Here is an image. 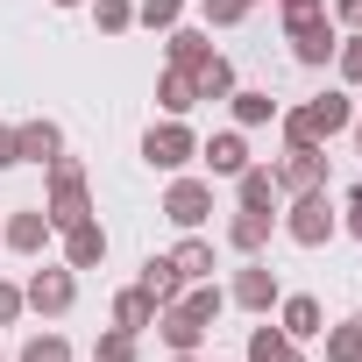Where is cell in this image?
Returning a JSON list of instances; mask_svg holds the SVG:
<instances>
[{
	"label": "cell",
	"mask_w": 362,
	"mask_h": 362,
	"mask_svg": "<svg viewBox=\"0 0 362 362\" xmlns=\"http://www.w3.org/2000/svg\"><path fill=\"white\" fill-rule=\"evenodd\" d=\"M214 320H221V291H214V284H192V291H177V298L156 313V334L170 341V355H192Z\"/></svg>",
	"instance_id": "obj_1"
},
{
	"label": "cell",
	"mask_w": 362,
	"mask_h": 362,
	"mask_svg": "<svg viewBox=\"0 0 362 362\" xmlns=\"http://www.w3.org/2000/svg\"><path fill=\"white\" fill-rule=\"evenodd\" d=\"M277 121H284V142H291V149H320L327 135H341V128L355 121V107H348V93H320V100H305V107H284Z\"/></svg>",
	"instance_id": "obj_2"
},
{
	"label": "cell",
	"mask_w": 362,
	"mask_h": 362,
	"mask_svg": "<svg viewBox=\"0 0 362 362\" xmlns=\"http://www.w3.org/2000/svg\"><path fill=\"white\" fill-rule=\"evenodd\" d=\"M43 221L64 235V228H78V221H93V192H86V170L57 149L50 156V199H43Z\"/></svg>",
	"instance_id": "obj_3"
},
{
	"label": "cell",
	"mask_w": 362,
	"mask_h": 362,
	"mask_svg": "<svg viewBox=\"0 0 362 362\" xmlns=\"http://www.w3.org/2000/svg\"><path fill=\"white\" fill-rule=\"evenodd\" d=\"M341 221H334V206H327V185L320 192H291V214H284V235L298 242V249H320L327 235H334Z\"/></svg>",
	"instance_id": "obj_4"
},
{
	"label": "cell",
	"mask_w": 362,
	"mask_h": 362,
	"mask_svg": "<svg viewBox=\"0 0 362 362\" xmlns=\"http://www.w3.org/2000/svg\"><path fill=\"white\" fill-rule=\"evenodd\" d=\"M142 156H149L156 170H177V163H192V156H199V135H192L185 121H156V128L142 135Z\"/></svg>",
	"instance_id": "obj_5"
},
{
	"label": "cell",
	"mask_w": 362,
	"mask_h": 362,
	"mask_svg": "<svg viewBox=\"0 0 362 362\" xmlns=\"http://www.w3.org/2000/svg\"><path fill=\"white\" fill-rule=\"evenodd\" d=\"M270 177H277V192H320L327 185V149H284V163Z\"/></svg>",
	"instance_id": "obj_6"
},
{
	"label": "cell",
	"mask_w": 362,
	"mask_h": 362,
	"mask_svg": "<svg viewBox=\"0 0 362 362\" xmlns=\"http://www.w3.org/2000/svg\"><path fill=\"white\" fill-rule=\"evenodd\" d=\"M163 214H170L177 228H199V221L214 214V185H206V177H177V185L163 192Z\"/></svg>",
	"instance_id": "obj_7"
},
{
	"label": "cell",
	"mask_w": 362,
	"mask_h": 362,
	"mask_svg": "<svg viewBox=\"0 0 362 362\" xmlns=\"http://www.w3.org/2000/svg\"><path fill=\"white\" fill-rule=\"evenodd\" d=\"M71 298H78V277L71 270H36L29 277V291H22V305H36V313H71Z\"/></svg>",
	"instance_id": "obj_8"
},
{
	"label": "cell",
	"mask_w": 362,
	"mask_h": 362,
	"mask_svg": "<svg viewBox=\"0 0 362 362\" xmlns=\"http://www.w3.org/2000/svg\"><path fill=\"white\" fill-rule=\"evenodd\" d=\"M284 36H291V57H298V64H327V57L341 50L327 15H313V22H298V29H284Z\"/></svg>",
	"instance_id": "obj_9"
},
{
	"label": "cell",
	"mask_w": 362,
	"mask_h": 362,
	"mask_svg": "<svg viewBox=\"0 0 362 362\" xmlns=\"http://www.w3.org/2000/svg\"><path fill=\"white\" fill-rule=\"evenodd\" d=\"M235 305H242V313H270V305H277V270H270V263L235 270Z\"/></svg>",
	"instance_id": "obj_10"
},
{
	"label": "cell",
	"mask_w": 362,
	"mask_h": 362,
	"mask_svg": "<svg viewBox=\"0 0 362 362\" xmlns=\"http://www.w3.org/2000/svg\"><path fill=\"white\" fill-rule=\"evenodd\" d=\"M64 263H71V270H93V263H107V228H100V221H78V228H64Z\"/></svg>",
	"instance_id": "obj_11"
},
{
	"label": "cell",
	"mask_w": 362,
	"mask_h": 362,
	"mask_svg": "<svg viewBox=\"0 0 362 362\" xmlns=\"http://www.w3.org/2000/svg\"><path fill=\"white\" fill-rule=\"evenodd\" d=\"M57 149H64L57 121H22V128H15V156H22V163H50Z\"/></svg>",
	"instance_id": "obj_12"
},
{
	"label": "cell",
	"mask_w": 362,
	"mask_h": 362,
	"mask_svg": "<svg viewBox=\"0 0 362 362\" xmlns=\"http://www.w3.org/2000/svg\"><path fill=\"white\" fill-rule=\"evenodd\" d=\"M270 228H277V214H270V206H242V214L228 221V242H235L242 256H256V249L270 242Z\"/></svg>",
	"instance_id": "obj_13"
},
{
	"label": "cell",
	"mask_w": 362,
	"mask_h": 362,
	"mask_svg": "<svg viewBox=\"0 0 362 362\" xmlns=\"http://www.w3.org/2000/svg\"><path fill=\"white\" fill-rule=\"evenodd\" d=\"M156 313H163V305H156V298H149L142 284H128V291L114 298V327H128V334H142V327H156Z\"/></svg>",
	"instance_id": "obj_14"
},
{
	"label": "cell",
	"mask_w": 362,
	"mask_h": 362,
	"mask_svg": "<svg viewBox=\"0 0 362 362\" xmlns=\"http://www.w3.org/2000/svg\"><path fill=\"white\" fill-rule=\"evenodd\" d=\"M199 156L214 163V177H242V170H249V142H242V135H214Z\"/></svg>",
	"instance_id": "obj_15"
},
{
	"label": "cell",
	"mask_w": 362,
	"mask_h": 362,
	"mask_svg": "<svg viewBox=\"0 0 362 362\" xmlns=\"http://www.w3.org/2000/svg\"><path fill=\"white\" fill-rule=\"evenodd\" d=\"M50 235H57V228L43 221V206H29V214H15V221H8V249H22V256H36Z\"/></svg>",
	"instance_id": "obj_16"
},
{
	"label": "cell",
	"mask_w": 362,
	"mask_h": 362,
	"mask_svg": "<svg viewBox=\"0 0 362 362\" xmlns=\"http://www.w3.org/2000/svg\"><path fill=\"white\" fill-rule=\"evenodd\" d=\"M249 362H305V355H298V341L284 327H256L249 334Z\"/></svg>",
	"instance_id": "obj_17"
},
{
	"label": "cell",
	"mask_w": 362,
	"mask_h": 362,
	"mask_svg": "<svg viewBox=\"0 0 362 362\" xmlns=\"http://www.w3.org/2000/svg\"><path fill=\"white\" fill-rule=\"evenodd\" d=\"M163 43H170V64H177V71H199V64L214 57V43H206L199 29H163Z\"/></svg>",
	"instance_id": "obj_18"
},
{
	"label": "cell",
	"mask_w": 362,
	"mask_h": 362,
	"mask_svg": "<svg viewBox=\"0 0 362 362\" xmlns=\"http://www.w3.org/2000/svg\"><path fill=\"white\" fill-rule=\"evenodd\" d=\"M142 291H149L156 305H170L177 291H185V277H177V263H170V256H149V263H142Z\"/></svg>",
	"instance_id": "obj_19"
},
{
	"label": "cell",
	"mask_w": 362,
	"mask_h": 362,
	"mask_svg": "<svg viewBox=\"0 0 362 362\" xmlns=\"http://www.w3.org/2000/svg\"><path fill=\"white\" fill-rule=\"evenodd\" d=\"M192 93H199V100H228V93H235V64H228V57L214 50V57H206V64L192 71Z\"/></svg>",
	"instance_id": "obj_20"
},
{
	"label": "cell",
	"mask_w": 362,
	"mask_h": 362,
	"mask_svg": "<svg viewBox=\"0 0 362 362\" xmlns=\"http://www.w3.org/2000/svg\"><path fill=\"white\" fill-rule=\"evenodd\" d=\"M170 263H177V277H185V284H206V277H214V249H206L199 235H192V242H177Z\"/></svg>",
	"instance_id": "obj_21"
},
{
	"label": "cell",
	"mask_w": 362,
	"mask_h": 362,
	"mask_svg": "<svg viewBox=\"0 0 362 362\" xmlns=\"http://www.w3.org/2000/svg\"><path fill=\"white\" fill-rule=\"evenodd\" d=\"M320 327H327L320 298H305V291H298V298H284V334H291V341H305V334H320Z\"/></svg>",
	"instance_id": "obj_22"
},
{
	"label": "cell",
	"mask_w": 362,
	"mask_h": 362,
	"mask_svg": "<svg viewBox=\"0 0 362 362\" xmlns=\"http://www.w3.org/2000/svg\"><path fill=\"white\" fill-rule=\"evenodd\" d=\"M156 100H163L170 114H185V107H199V93H192V71H177V64H163V78H156Z\"/></svg>",
	"instance_id": "obj_23"
},
{
	"label": "cell",
	"mask_w": 362,
	"mask_h": 362,
	"mask_svg": "<svg viewBox=\"0 0 362 362\" xmlns=\"http://www.w3.org/2000/svg\"><path fill=\"white\" fill-rule=\"evenodd\" d=\"M327 334V362H362V320H341V327H320Z\"/></svg>",
	"instance_id": "obj_24"
},
{
	"label": "cell",
	"mask_w": 362,
	"mask_h": 362,
	"mask_svg": "<svg viewBox=\"0 0 362 362\" xmlns=\"http://www.w3.org/2000/svg\"><path fill=\"white\" fill-rule=\"evenodd\" d=\"M228 100H235V121H242V128H263V121L277 114V100H270V93H228Z\"/></svg>",
	"instance_id": "obj_25"
},
{
	"label": "cell",
	"mask_w": 362,
	"mask_h": 362,
	"mask_svg": "<svg viewBox=\"0 0 362 362\" xmlns=\"http://www.w3.org/2000/svg\"><path fill=\"white\" fill-rule=\"evenodd\" d=\"M22 362H71V341L64 334H29L22 341Z\"/></svg>",
	"instance_id": "obj_26"
},
{
	"label": "cell",
	"mask_w": 362,
	"mask_h": 362,
	"mask_svg": "<svg viewBox=\"0 0 362 362\" xmlns=\"http://www.w3.org/2000/svg\"><path fill=\"white\" fill-rule=\"evenodd\" d=\"M93 22H100V36H121L135 22V0H93Z\"/></svg>",
	"instance_id": "obj_27"
},
{
	"label": "cell",
	"mask_w": 362,
	"mask_h": 362,
	"mask_svg": "<svg viewBox=\"0 0 362 362\" xmlns=\"http://www.w3.org/2000/svg\"><path fill=\"white\" fill-rule=\"evenodd\" d=\"M93 362H135V334L128 327H107L100 348H93Z\"/></svg>",
	"instance_id": "obj_28"
},
{
	"label": "cell",
	"mask_w": 362,
	"mask_h": 362,
	"mask_svg": "<svg viewBox=\"0 0 362 362\" xmlns=\"http://www.w3.org/2000/svg\"><path fill=\"white\" fill-rule=\"evenodd\" d=\"M270 199H277V177L249 163V170H242V206H270Z\"/></svg>",
	"instance_id": "obj_29"
},
{
	"label": "cell",
	"mask_w": 362,
	"mask_h": 362,
	"mask_svg": "<svg viewBox=\"0 0 362 362\" xmlns=\"http://www.w3.org/2000/svg\"><path fill=\"white\" fill-rule=\"evenodd\" d=\"M177 15H185V0H142L135 8V22H149V29H177Z\"/></svg>",
	"instance_id": "obj_30"
},
{
	"label": "cell",
	"mask_w": 362,
	"mask_h": 362,
	"mask_svg": "<svg viewBox=\"0 0 362 362\" xmlns=\"http://www.w3.org/2000/svg\"><path fill=\"white\" fill-rule=\"evenodd\" d=\"M334 57H341V78H348V86H362V29H355V36H348Z\"/></svg>",
	"instance_id": "obj_31"
},
{
	"label": "cell",
	"mask_w": 362,
	"mask_h": 362,
	"mask_svg": "<svg viewBox=\"0 0 362 362\" xmlns=\"http://www.w3.org/2000/svg\"><path fill=\"white\" fill-rule=\"evenodd\" d=\"M249 8H256V0H206V22H214V29H228V22H242Z\"/></svg>",
	"instance_id": "obj_32"
},
{
	"label": "cell",
	"mask_w": 362,
	"mask_h": 362,
	"mask_svg": "<svg viewBox=\"0 0 362 362\" xmlns=\"http://www.w3.org/2000/svg\"><path fill=\"white\" fill-rule=\"evenodd\" d=\"M15 313H22V291H15V284H0V327H8Z\"/></svg>",
	"instance_id": "obj_33"
},
{
	"label": "cell",
	"mask_w": 362,
	"mask_h": 362,
	"mask_svg": "<svg viewBox=\"0 0 362 362\" xmlns=\"http://www.w3.org/2000/svg\"><path fill=\"white\" fill-rule=\"evenodd\" d=\"M334 22H348V29H362V0H334Z\"/></svg>",
	"instance_id": "obj_34"
},
{
	"label": "cell",
	"mask_w": 362,
	"mask_h": 362,
	"mask_svg": "<svg viewBox=\"0 0 362 362\" xmlns=\"http://www.w3.org/2000/svg\"><path fill=\"white\" fill-rule=\"evenodd\" d=\"M348 235H355V242H362V185H355V192H348Z\"/></svg>",
	"instance_id": "obj_35"
},
{
	"label": "cell",
	"mask_w": 362,
	"mask_h": 362,
	"mask_svg": "<svg viewBox=\"0 0 362 362\" xmlns=\"http://www.w3.org/2000/svg\"><path fill=\"white\" fill-rule=\"evenodd\" d=\"M8 163H22V156H15V128H0V170Z\"/></svg>",
	"instance_id": "obj_36"
},
{
	"label": "cell",
	"mask_w": 362,
	"mask_h": 362,
	"mask_svg": "<svg viewBox=\"0 0 362 362\" xmlns=\"http://www.w3.org/2000/svg\"><path fill=\"white\" fill-rule=\"evenodd\" d=\"M170 362H199V355H170Z\"/></svg>",
	"instance_id": "obj_37"
},
{
	"label": "cell",
	"mask_w": 362,
	"mask_h": 362,
	"mask_svg": "<svg viewBox=\"0 0 362 362\" xmlns=\"http://www.w3.org/2000/svg\"><path fill=\"white\" fill-rule=\"evenodd\" d=\"M57 8H78V0H57Z\"/></svg>",
	"instance_id": "obj_38"
},
{
	"label": "cell",
	"mask_w": 362,
	"mask_h": 362,
	"mask_svg": "<svg viewBox=\"0 0 362 362\" xmlns=\"http://www.w3.org/2000/svg\"><path fill=\"white\" fill-rule=\"evenodd\" d=\"M355 149H362V128H355Z\"/></svg>",
	"instance_id": "obj_39"
},
{
	"label": "cell",
	"mask_w": 362,
	"mask_h": 362,
	"mask_svg": "<svg viewBox=\"0 0 362 362\" xmlns=\"http://www.w3.org/2000/svg\"><path fill=\"white\" fill-rule=\"evenodd\" d=\"M0 362H8V355H0Z\"/></svg>",
	"instance_id": "obj_40"
}]
</instances>
